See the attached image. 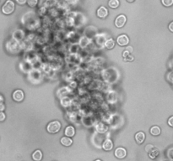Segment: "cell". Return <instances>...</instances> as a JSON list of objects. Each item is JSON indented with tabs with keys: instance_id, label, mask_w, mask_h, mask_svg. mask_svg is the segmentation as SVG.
<instances>
[{
	"instance_id": "cell-21",
	"label": "cell",
	"mask_w": 173,
	"mask_h": 161,
	"mask_svg": "<svg viewBox=\"0 0 173 161\" xmlns=\"http://www.w3.org/2000/svg\"><path fill=\"white\" fill-rule=\"evenodd\" d=\"M153 148H154V146L152 144H148V145H146V147H145V151L149 153Z\"/></svg>"
},
{
	"instance_id": "cell-6",
	"label": "cell",
	"mask_w": 173,
	"mask_h": 161,
	"mask_svg": "<svg viewBox=\"0 0 173 161\" xmlns=\"http://www.w3.org/2000/svg\"><path fill=\"white\" fill-rule=\"evenodd\" d=\"M107 15H108V10H107V8L106 7L102 6L97 9V16H98L99 18L104 19V18H106Z\"/></svg>"
},
{
	"instance_id": "cell-17",
	"label": "cell",
	"mask_w": 173,
	"mask_h": 161,
	"mask_svg": "<svg viewBox=\"0 0 173 161\" xmlns=\"http://www.w3.org/2000/svg\"><path fill=\"white\" fill-rule=\"evenodd\" d=\"M108 4L112 8H117L119 6V1L118 0H110Z\"/></svg>"
},
{
	"instance_id": "cell-11",
	"label": "cell",
	"mask_w": 173,
	"mask_h": 161,
	"mask_svg": "<svg viewBox=\"0 0 173 161\" xmlns=\"http://www.w3.org/2000/svg\"><path fill=\"white\" fill-rule=\"evenodd\" d=\"M122 57L125 61H133L134 60V56L132 55V53L128 52L127 50H125L122 53Z\"/></svg>"
},
{
	"instance_id": "cell-12",
	"label": "cell",
	"mask_w": 173,
	"mask_h": 161,
	"mask_svg": "<svg viewBox=\"0 0 173 161\" xmlns=\"http://www.w3.org/2000/svg\"><path fill=\"white\" fill-rule=\"evenodd\" d=\"M32 159L35 161H41L42 159V153L40 149L36 150L33 154H32Z\"/></svg>"
},
{
	"instance_id": "cell-8",
	"label": "cell",
	"mask_w": 173,
	"mask_h": 161,
	"mask_svg": "<svg viewBox=\"0 0 173 161\" xmlns=\"http://www.w3.org/2000/svg\"><path fill=\"white\" fill-rule=\"evenodd\" d=\"M102 148L106 151H110V150L113 149V143L111 139H107L103 143Z\"/></svg>"
},
{
	"instance_id": "cell-15",
	"label": "cell",
	"mask_w": 173,
	"mask_h": 161,
	"mask_svg": "<svg viewBox=\"0 0 173 161\" xmlns=\"http://www.w3.org/2000/svg\"><path fill=\"white\" fill-rule=\"evenodd\" d=\"M160 132H161V130H160V127H158V126H153L150 129V133L153 136H158V135H160Z\"/></svg>"
},
{
	"instance_id": "cell-14",
	"label": "cell",
	"mask_w": 173,
	"mask_h": 161,
	"mask_svg": "<svg viewBox=\"0 0 173 161\" xmlns=\"http://www.w3.org/2000/svg\"><path fill=\"white\" fill-rule=\"evenodd\" d=\"M60 142H61V143L64 146L69 147V146H70L71 144L73 143V140L71 139L70 138H69V137H64V138H61V141Z\"/></svg>"
},
{
	"instance_id": "cell-26",
	"label": "cell",
	"mask_w": 173,
	"mask_h": 161,
	"mask_svg": "<svg viewBox=\"0 0 173 161\" xmlns=\"http://www.w3.org/2000/svg\"><path fill=\"white\" fill-rule=\"evenodd\" d=\"M126 50L128 51V52H130V53H132V52H133V48H132L131 46H128V47H127Z\"/></svg>"
},
{
	"instance_id": "cell-18",
	"label": "cell",
	"mask_w": 173,
	"mask_h": 161,
	"mask_svg": "<svg viewBox=\"0 0 173 161\" xmlns=\"http://www.w3.org/2000/svg\"><path fill=\"white\" fill-rule=\"evenodd\" d=\"M161 3L166 7H171L173 5V0H161Z\"/></svg>"
},
{
	"instance_id": "cell-23",
	"label": "cell",
	"mask_w": 173,
	"mask_h": 161,
	"mask_svg": "<svg viewBox=\"0 0 173 161\" xmlns=\"http://www.w3.org/2000/svg\"><path fill=\"white\" fill-rule=\"evenodd\" d=\"M16 2L20 4V5H23V4H25L26 2H27V0H16Z\"/></svg>"
},
{
	"instance_id": "cell-24",
	"label": "cell",
	"mask_w": 173,
	"mask_h": 161,
	"mask_svg": "<svg viewBox=\"0 0 173 161\" xmlns=\"http://www.w3.org/2000/svg\"><path fill=\"white\" fill-rule=\"evenodd\" d=\"M5 109V106L3 102H0V112H3Z\"/></svg>"
},
{
	"instance_id": "cell-7",
	"label": "cell",
	"mask_w": 173,
	"mask_h": 161,
	"mask_svg": "<svg viewBox=\"0 0 173 161\" xmlns=\"http://www.w3.org/2000/svg\"><path fill=\"white\" fill-rule=\"evenodd\" d=\"M114 155L118 159H123L126 157L127 155V150L124 149V148H117V149L115 150V153Z\"/></svg>"
},
{
	"instance_id": "cell-22",
	"label": "cell",
	"mask_w": 173,
	"mask_h": 161,
	"mask_svg": "<svg viewBox=\"0 0 173 161\" xmlns=\"http://www.w3.org/2000/svg\"><path fill=\"white\" fill-rule=\"evenodd\" d=\"M167 123H168V125H169L170 127H172L173 128V116H172L171 118L168 119Z\"/></svg>"
},
{
	"instance_id": "cell-5",
	"label": "cell",
	"mask_w": 173,
	"mask_h": 161,
	"mask_svg": "<svg viewBox=\"0 0 173 161\" xmlns=\"http://www.w3.org/2000/svg\"><path fill=\"white\" fill-rule=\"evenodd\" d=\"M24 93L22 90H16L14 91L13 93V99L15 101V102H21L22 100L24 99Z\"/></svg>"
},
{
	"instance_id": "cell-28",
	"label": "cell",
	"mask_w": 173,
	"mask_h": 161,
	"mask_svg": "<svg viewBox=\"0 0 173 161\" xmlns=\"http://www.w3.org/2000/svg\"><path fill=\"white\" fill-rule=\"evenodd\" d=\"M128 2H129V3H133V2H134L135 0H127Z\"/></svg>"
},
{
	"instance_id": "cell-20",
	"label": "cell",
	"mask_w": 173,
	"mask_h": 161,
	"mask_svg": "<svg viewBox=\"0 0 173 161\" xmlns=\"http://www.w3.org/2000/svg\"><path fill=\"white\" fill-rule=\"evenodd\" d=\"M5 118H6V115H5V113H4V112H0V122L4 121V120H5Z\"/></svg>"
},
{
	"instance_id": "cell-19",
	"label": "cell",
	"mask_w": 173,
	"mask_h": 161,
	"mask_svg": "<svg viewBox=\"0 0 173 161\" xmlns=\"http://www.w3.org/2000/svg\"><path fill=\"white\" fill-rule=\"evenodd\" d=\"M27 4L30 7H35L38 4V0H27Z\"/></svg>"
},
{
	"instance_id": "cell-25",
	"label": "cell",
	"mask_w": 173,
	"mask_h": 161,
	"mask_svg": "<svg viewBox=\"0 0 173 161\" xmlns=\"http://www.w3.org/2000/svg\"><path fill=\"white\" fill-rule=\"evenodd\" d=\"M169 30H170V31L173 32V21L169 25Z\"/></svg>"
},
{
	"instance_id": "cell-2",
	"label": "cell",
	"mask_w": 173,
	"mask_h": 161,
	"mask_svg": "<svg viewBox=\"0 0 173 161\" xmlns=\"http://www.w3.org/2000/svg\"><path fill=\"white\" fill-rule=\"evenodd\" d=\"M14 3L12 0H7L5 4L2 7V12L5 14H10L14 10Z\"/></svg>"
},
{
	"instance_id": "cell-3",
	"label": "cell",
	"mask_w": 173,
	"mask_h": 161,
	"mask_svg": "<svg viewBox=\"0 0 173 161\" xmlns=\"http://www.w3.org/2000/svg\"><path fill=\"white\" fill-rule=\"evenodd\" d=\"M126 21H127L126 16L123 15V14H121V15L117 17V19L115 20V25L117 28H122L126 24Z\"/></svg>"
},
{
	"instance_id": "cell-1",
	"label": "cell",
	"mask_w": 173,
	"mask_h": 161,
	"mask_svg": "<svg viewBox=\"0 0 173 161\" xmlns=\"http://www.w3.org/2000/svg\"><path fill=\"white\" fill-rule=\"evenodd\" d=\"M60 129H61V124L59 121H52L51 123H49L46 127V130L50 133H56L59 132Z\"/></svg>"
},
{
	"instance_id": "cell-29",
	"label": "cell",
	"mask_w": 173,
	"mask_h": 161,
	"mask_svg": "<svg viewBox=\"0 0 173 161\" xmlns=\"http://www.w3.org/2000/svg\"><path fill=\"white\" fill-rule=\"evenodd\" d=\"M95 161H102V160H95Z\"/></svg>"
},
{
	"instance_id": "cell-13",
	"label": "cell",
	"mask_w": 173,
	"mask_h": 161,
	"mask_svg": "<svg viewBox=\"0 0 173 161\" xmlns=\"http://www.w3.org/2000/svg\"><path fill=\"white\" fill-rule=\"evenodd\" d=\"M160 155V151H159V149H157L156 148H153V149H151L149 152V157L150 158V159H152V160H154L155 158H157L158 157V155Z\"/></svg>"
},
{
	"instance_id": "cell-16",
	"label": "cell",
	"mask_w": 173,
	"mask_h": 161,
	"mask_svg": "<svg viewBox=\"0 0 173 161\" xmlns=\"http://www.w3.org/2000/svg\"><path fill=\"white\" fill-rule=\"evenodd\" d=\"M105 46L107 48V49H112L114 46H115V41L112 40V39H109V40H107V41H106V43H105Z\"/></svg>"
},
{
	"instance_id": "cell-27",
	"label": "cell",
	"mask_w": 173,
	"mask_h": 161,
	"mask_svg": "<svg viewBox=\"0 0 173 161\" xmlns=\"http://www.w3.org/2000/svg\"><path fill=\"white\" fill-rule=\"evenodd\" d=\"M4 102V97L0 94V102Z\"/></svg>"
},
{
	"instance_id": "cell-4",
	"label": "cell",
	"mask_w": 173,
	"mask_h": 161,
	"mask_svg": "<svg viewBox=\"0 0 173 161\" xmlns=\"http://www.w3.org/2000/svg\"><path fill=\"white\" fill-rule=\"evenodd\" d=\"M117 43L120 46H125L129 43V38L126 35H122L118 36L117 39Z\"/></svg>"
},
{
	"instance_id": "cell-10",
	"label": "cell",
	"mask_w": 173,
	"mask_h": 161,
	"mask_svg": "<svg viewBox=\"0 0 173 161\" xmlns=\"http://www.w3.org/2000/svg\"><path fill=\"white\" fill-rule=\"evenodd\" d=\"M64 133H65L66 136L69 137V138L74 137V134H75V129H74V128L72 127V126H68V127L65 129Z\"/></svg>"
},
{
	"instance_id": "cell-9",
	"label": "cell",
	"mask_w": 173,
	"mask_h": 161,
	"mask_svg": "<svg viewBox=\"0 0 173 161\" xmlns=\"http://www.w3.org/2000/svg\"><path fill=\"white\" fill-rule=\"evenodd\" d=\"M144 139H145V134H144V133H143V132H138L135 134V140H136V142L138 143L139 144L143 143L144 141Z\"/></svg>"
}]
</instances>
